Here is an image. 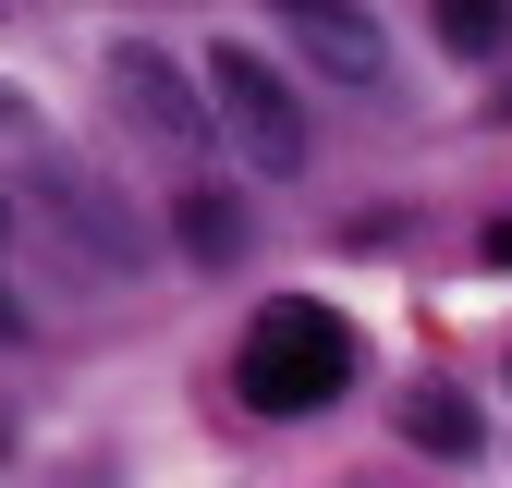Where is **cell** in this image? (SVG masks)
<instances>
[{
	"label": "cell",
	"mask_w": 512,
	"mask_h": 488,
	"mask_svg": "<svg viewBox=\"0 0 512 488\" xmlns=\"http://www.w3.org/2000/svg\"><path fill=\"white\" fill-rule=\"evenodd\" d=\"M342 379H354V330L317 293H269L256 305V330L232 354V391L256 415H317V403H342Z\"/></svg>",
	"instance_id": "cell-1"
},
{
	"label": "cell",
	"mask_w": 512,
	"mask_h": 488,
	"mask_svg": "<svg viewBox=\"0 0 512 488\" xmlns=\"http://www.w3.org/2000/svg\"><path fill=\"white\" fill-rule=\"evenodd\" d=\"M208 110L232 122V147L256 159V171H269V183H293L305 171V98H293V74H281V61H256V49H208Z\"/></svg>",
	"instance_id": "cell-2"
},
{
	"label": "cell",
	"mask_w": 512,
	"mask_h": 488,
	"mask_svg": "<svg viewBox=\"0 0 512 488\" xmlns=\"http://www.w3.org/2000/svg\"><path fill=\"white\" fill-rule=\"evenodd\" d=\"M25 208L74 244V269H98V281L135 269V220H122V196H110L86 159H25Z\"/></svg>",
	"instance_id": "cell-3"
},
{
	"label": "cell",
	"mask_w": 512,
	"mask_h": 488,
	"mask_svg": "<svg viewBox=\"0 0 512 488\" xmlns=\"http://www.w3.org/2000/svg\"><path fill=\"white\" fill-rule=\"evenodd\" d=\"M110 110L135 122L147 147H171V159H208V122H220L196 86H183V61L147 49V37H122V49H110Z\"/></svg>",
	"instance_id": "cell-4"
},
{
	"label": "cell",
	"mask_w": 512,
	"mask_h": 488,
	"mask_svg": "<svg viewBox=\"0 0 512 488\" xmlns=\"http://www.w3.org/2000/svg\"><path fill=\"white\" fill-rule=\"evenodd\" d=\"M281 25H293V49H305L330 86H378V74H391V49H378V25L354 13V0H293Z\"/></svg>",
	"instance_id": "cell-5"
},
{
	"label": "cell",
	"mask_w": 512,
	"mask_h": 488,
	"mask_svg": "<svg viewBox=\"0 0 512 488\" xmlns=\"http://www.w3.org/2000/svg\"><path fill=\"white\" fill-rule=\"evenodd\" d=\"M403 440L439 452V464H476V452H488V427H476V403H464L452 379H415V391H403Z\"/></svg>",
	"instance_id": "cell-6"
},
{
	"label": "cell",
	"mask_w": 512,
	"mask_h": 488,
	"mask_svg": "<svg viewBox=\"0 0 512 488\" xmlns=\"http://www.w3.org/2000/svg\"><path fill=\"white\" fill-rule=\"evenodd\" d=\"M171 232H183V257H196V269H232L244 244H256V220H244L232 196H208V183H183V208H171Z\"/></svg>",
	"instance_id": "cell-7"
},
{
	"label": "cell",
	"mask_w": 512,
	"mask_h": 488,
	"mask_svg": "<svg viewBox=\"0 0 512 488\" xmlns=\"http://www.w3.org/2000/svg\"><path fill=\"white\" fill-rule=\"evenodd\" d=\"M439 49L488 61V49H512V13H500V0H439Z\"/></svg>",
	"instance_id": "cell-8"
},
{
	"label": "cell",
	"mask_w": 512,
	"mask_h": 488,
	"mask_svg": "<svg viewBox=\"0 0 512 488\" xmlns=\"http://www.w3.org/2000/svg\"><path fill=\"white\" fill-rule=\"evenodd\" d=\"M0 135H13V147H37V110H25L13 86H0Z\"/></svg>",
	"instance_id": "cell-9"
},
{
	"label": "cell",
	"mask_w": 512,
	"mask_h": 488,
	"mask_svg": "<svg viewBox=\"0 0 512 488\" xmlns=\"http://www.w3.org/2000/svg\"><path fill=\"white\" fill-rule=\"evenodd\" d=\"M0 342H25V293L13 281H0Z\"/></svg>",
	"instance_id": "cell-10"
},
{
	"label": "cell",
	"mask_w": 512,
	"mask_h": 488,
	"mask_svg": "<svg viewBox=\"0 0 512 488\" xmlns=\"http://www.w3.org/2000/svg\"><path fill=\"white\" fill-rule=\"evenodd\" d=\"M488 269H512V208H500V220H488Z\"/></svg>",
	"instance_id": "cell-11"
},
{
	"label": "cell",
	"mask_w": 512,
	"mask_h": 488,
	"mask_svg": "<svg viewBox=\"0 0 512 488\" xmlns=\"http://www.w3.org/2000/svg\"><path fill=\"white\" fill-rule=\"evenodd\" d=\"M0 244H13V196H0Z\"/></svg>",
	"instance_id": "cell-12"
},
{
	"label": "cell",
	"mask_w": 512,
	"mask_h": 488,
	"mask_svg": "<svg viewBox=\"0 0 512 488\" xmlns=\"http://www.w3.org/2000/svg\"><path fill=\"white\" fill-rule=\"evenodd\" d=\"M354 488H378V476H354Z\"/></svg>",
	"instance_id": "cell-13"
}]
</instances>
